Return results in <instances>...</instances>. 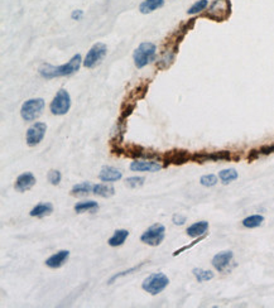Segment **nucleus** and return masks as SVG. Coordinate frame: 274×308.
Listing matches in <instances>:
<instances>
[{"label":"nucleus","instance_id":"14","mask_svg":"<svg viewBox=\"0 0 274 308\" xmlns=\"http://www.w3.org/2000/svg\"><path fill=\"white\" fill-rule=\"evenodd\" d=\"M36 184V177L32 172H26V173L21 174V176L17 178L16 184H14V189L18 192H26L28 190H31L32 187Z\"/></svg>","mask_w":274,"mask_h":308},{"label":"nucleus","instance_id":"28","mask_svg":"<svg viewBox=\"0 0 274 308\" xmlns=\"http://www.w3.org/2000/svg\"><path fill=\"white\" fill-rule=\"evenodd\" d=\"M192 273L198 283L208 282V280H211L213 278V273L211 272V270H205L201 269V268H195V269L192 270Z\"/></svg>","mask_w":274,"mask_h":308},{"label":"nucleus","instance_id":"22","mask_svg":"<svg viewBox=\"0 0 274 308\" xmlns=\"http://www.w3.org/2000/svg\"><path fill=\"white\" fill-rule=\"evenodd\" d=\"M92 189H94V186L90 182H82V183L75 184L72 187L71 195L72 196H86L90 192H92Z\"/></svg>","mask_w":274,"mask_h":308},{"label":"nucleus","instance_id":"15","mask_svg":"<svg viewBox=\"0 0 274 308\" xmlns=\"http://www.w3.org/2000/svg\"><path fill=\"white\" fill-rule=\"evenodd\" d=\"M163 168L162 164L153 161H135L130 164V169L134 172H158Z\"/></svg>","mask_w":274,"mask_h":308},{"label":"nucleus","instance_id":"31","mask_svg":"<svg viewBox=\"0 0 274 308\" xmlns=\"http://www.w3.org/2000/svg\"><path fill=\"white\" fill-rule=\"evenodd\" d=\"M200 183L205 187H212L217 183V177L215 174H206L200 178Z\"/></svg>","mask_w":274,"mask_h":308},{"label":"nucleus","instance_id":"24","mask_svg":"<svg viewBox=\"0 0 274 308\" xmlns=\"http://www.w3.org/2000/svg\"><path fill=\"white\" fill-rule=\"evenodd\" d=\"M92 192H94L96 196H101L106 199V197L114 196L115 190L113 186H107V184L99 183V184H95L94 189H92Z\"/></svg>","mask_w":274,"mask_h":308},{"label":"nucleus","instance_id":"35","mask_svg":"<svg viewBox=\"0 0 274 308\" xmlns=\"http://www.w3.org/2000/svg\"><path fill=\"white\" fill-rule=\"evenodd\" d=\"M259 152H260V154H263V156H268V154H271V153H274V144L263 145V147L259 149Z\"/></svg>","mask_w":274,"mask_h":308},{"label":"nucleus","instance_id":"1","mask_svg":"<svg viewBox=\"0 0 274 308\" xmlns=\"http://www.w3.org/2000/svg\"><path fill=\"white\" fill-rule=\"evenodd\" d=\"M82 64V57L81 54L77 53L70 59L67 64L62 65V66H52V65H42L39 67L38 72L41 75V77L46 80L56 79V77H64V76H70V75H74L75 72H77L81 67Z\"/></svg>","mask_w":274,"mask_h":308},{"label":"nucleus","instance_id":"11","mask_svg":"<svg viewBox=\"0 0 274 308\" xmlns=\"http://www.w3.org/2000/svg\"><path fill=\"white\" fill-rule=\"evenodd\" d=\"M181 39L182 38H178L176 39L175 42H170V43H168V48H166L165 51L162 52V56H160V58L158 59L157 62L158 69L166 70L168 69V67H171V65H172L173 61H175L176 54H177L178 44H180Z\"/></svg>","mask_w":274,"mask_h":308},{"label":"nucleus","instance_id":"34","mask_svg":"<svg viewBox=\"0 0 274 308\" xmlns=\"http://www.w3.org/2000/svg\"><path fill=\"white\" fill-rule=\"evenodd\" d=\"M205 236H206V235H203V236H200V237H196V240H195V241H192V242H191L190 245H185V247H182V248H181V249L176 250V252L173 253V257H177V255H180L181 253H183V252H185V250H188V249H191V248H193V247H195L196 244H198V242H200L201 240H203V239H205Z\"/></svg>","mask_w":274,"mask_h":308},{"label":"nucleus","instance_id":"26","mask_svg":"<svg viewBox=\"0 0 274 308\" xmlns=\"http://www.w3.org/2000/svg\"><path fill=\"white\" fill-rule=\"evenodd\" d=\"M238 177H239L238 172H236V169H234V168L224 169V171L218 172V178L221 179V182H223L224 184H228V183H230V182L236 181Z\"/></svg>","mask_w":274,"mask_h":308},{"label":"nucleus","instance_id":"17","mask_svg":"<svg viewBox=\"0 0 274 308\" xmlns=\"http://www.w3.org/2000/svg\"><path fill=\"white\" fill-rule=\"evenodd\" d=\"M122 177H123V173L119 171V169L114 168V167H110V166L104 167V168L100 171V174H99L100 181H102V182L119 181V179H122Z\"/></svg>","mask_w":274,"mask_h":308},{"label":"nucleus","instance_id":"38","mask_svg":"<svg viewBox=\"0 0 274 308\" xmlns=\"http://www.w3.org/2000/svg\"><path fill=\"white\" fill-rule=\"evenodd\" d=\"M71 18L74 19V21H81V19L84 18V12L80 11V9H77V11H74L71 13Z\"/></svg>","mask_w":274,"mask_h":308},{"label":"nucleus","instance_id":"30","mask_svg":"<svg viewBox=\"0 0 274 308\" xmlns=\"http://www.w3.org/2000/svg\"><path fill=\"white\" fill-rule=\"evenodd\" d=\"M144 177H129L125 181V184L129 189H138V187H142L144 184Z\"/></svg>","mask_w":274,"mask_h":308},{"label":"nucleus","instance_id":"3","mask_svg":"<svg viewBox=\"0 0 274 308\" xmlns=\"http://www.w3.org/2000/svg\"><path fill=\"white\" fill-rule=\"evenodd\" d=\"M170 284V279L165 273H153V274L148 275L142 283V288L148 292L149 294L155 295L158 293L163 292Z\"/></svg>","mask_w":274,"mask_h":308},{"label":"nucleus","instance_id":"2","mask_svg":"<svg viewBox=\"0 0 274 308\" xmlns=\"http://www.w3.org/2000/svg\"><path fill=\"white\" fill-rule=\"evenodd\" d=\"M157 54V47L154 43L150 42H143L139 44L137 49L133 53V59L137 69H143L147 65L152 64Z\"/></svg>","mask_w":274,"mask_h":308},{"label":"nucleus","instance_id":"4","mask_svg":"<svg viewBox=\"0 0 274 308\" xmlns=\"http://www.w3.org/2000/svg\"><path fill=\"white\" fill-rule=\"evenodd\" d=\"M230 0H213L206 13V17L215 22H224L230 17Z\"/></svg>","mask_w":274,"mask_h":308},{"label":"nucleus","instance_id":"33","mask_svg":"<svg viewBox=\"0 0 274 308\" xmlns=\"http://www.w3.org/2000/svg\"><path fill=\"white\" fill-rule=\"evenodd\" d=\"M143 265V263L140 265H138V267H134V268H130V269H128V270H124V272H122V273H118V274H115V275H113L112 278H110L109 279V282H107V284H112V283H114L115 280L117 279H119V278H122V277H124V275H127V274H130V273H133V272H135V270L137 269H139V267H142Z\"/></svg>","mask_w":274,"mask_h":308},{"label":"nucleus","instance_id":"36","mask_svg":"<svg viewBox=\"0 0 274 308\" xmlns=\"http://www.w3.org/2000/svg\"><path fill=\"white\" fill-rule=\"evenodd\" d=\"M172 221L175 225H180L181 226V225H183L186 222V216H183V215H181V214H176V215H173Z\"/></svg>","mask_w":274,"mask_h":308},{"label":"nucleus","instance_id":"5","mask_svg":"<svg viewBox=\"0 0 274 308\" xmlns=\"http://www.w3.org/2000/svg\"><path fill=\"white\" fill-rule=\"evenodd\" d=\"M44 109V100L38 97V99H31L27 100L21 109V115L23 120L26 121H33V120L38 119L42 115V111Z\"/></svg>","mask_w":274,"mask_h":308},{"label":"nucleus","instance_id":"9","mask_svg":"<svg viewBox=\"0 0 274 308\" xmlns=\"http://www.w3.org/2000/svg\"><path fill=\"white\" fill-rule=\"evenodd\" d=\"M107 53V47L104 43H95L94 46L90 48V51L87 52L86 57H85L84 66L86 69H94L97 64L102 61L105 56Z\"/></svg>","mask_w":274,"mask_h":308},{"label":"nucleus","instance_id":"16","mask_svg":"<svg viewBox=\"0 0 274 308\" xmlns=\"http://www.w3.org/2000/svg\"><path fill=\"white\" fill-rule=\"evenodd\" d=\"M69 258H70L69 250H60L59 253L51 255V257L46 260V265L47 267L52 268V269H57V268H61L62 265L69 260Z\"/></svg>","mask_w":274,"mask_h":308},{"label":"nucleus","instance_id":"12","mask_svg":"<svg viewBox=\"0 0 274 308\" xmlns=\"http://www.w3.org/2000/svg\"><path fill=\"white\" fill-rule=\"evenodd\" d=\"M192 159V156L187 150H182V149H175V150H170L163 156V167H167L170 164H176V166H181V164H185L187 162H190Z\"/></svg>","mask_w":274,"mask_h":308},{"label":"nucleus","instance_id":"19","mask_svg":"<svg viewBox=\"0 0 274 308\" xmlns=\"http://www.w3.org/2000/svg\"><path fill=\"white\" fill-rule=\"evenodd\" d=\"M52 212H53V205L49 204V202H43V204H38L37 206H34L29 215L32 217H44L51 215Z\"/></svg>","mask_w":274,"mask_h":308},{"label":"nucleus","instance_id":"32","mask_svg":"<svg viewBox=\"0 0 274 308\" xmlns=\"http://www.w3.org/2000/svg\"><path fill=\"white\" fill-rule=\"evenodd\" d=\"M47 178H48V181L51 182V184H53V186H57V184H60V182H61L62 179V174L60 171H56V169H52V171H49L48 176H47Z\"/></svg>","mask_w":274,"mask_h":308},{"label":"nucleus","instance_id":"21","mask_svg":"<svg viewBox=\"0 0 274 308\" xmlns=\"http://www.w3.org/2000/svg\"><path fill=\"white\" fill-rule=\"evenodd\" d=\"M128 236H129V231H128V230H125V229L117 230V231L114 232V235H113V236L107 240V244L113 248L120 247V245L124 244Z\"/></svg>","mask_w":274,"mask_h":308},{"label":"nucleus","instance_id":"8","mask_svg":"<svg viewBox=\"0 0 274 308\" xmlns=\"http://www.w3.org/2000/svg\"><path fill=\"white\" fill-rule=\"evenodd\" d=\"M233 156L229 150H218V152H201L192 154L191 161L196 163H206V162H220V161H231Z\"/></svg>","mask_w":274,"mask_h":308},{"label":"nucleus","instance_id":"20","mask_svg":"<svg viewBox=\"0 0 274 308\" xmlns=\"http://www.w3.org/2000/svg\"><path fill=\"white\" fill-rule=\"evenodd\" d=\"M163 6H165V0H144L139 6V11L142 14H149L162 8Z\"/></svg>","mask_w":274,"mask_h":308},{"label":"nucleus","instance_id":"29","mask_svg":"<svg viewBox=\"0 0 274 308\" xmlns=\"http://www.w3.org/2000/svg\"><path fill=\"white\" fill-rule=\"evenodd\" d=\"M208 6V0H197L192 7L187 11V14L190 16H195V14L201 13V12L205 11Z\"/></svg>","mask_w":274,"mask_h":308},{"label":"nucleus","instance_id":"27","mask_svg":"<svg viewBox=\"0 0 274 308\" xmlns=\"http://www.w3.org/2000/svg\"><path fill=\"white\" fill-rule=\"evenodd\" d=\"M148 86H149V82H143V84H140L139 86L135 87V89L133 90V91L130 92V95H129L130 100H133V102L135 104V101L143 99V97H144V95H145V92H147Z\"/></svg>","mask_w":274,"mask_h":308},{"label":"nucleus","instance_id":"13","mask_svg":"<svg viewBox=\"0 0 274 308\" xmlns=\"http://www.w3.org/2000/svg\"><path fill=\"white\" fill-rule=\"evenodd\" d=\"M234 254L233 252H230V250H226V252H221L218 253V254H216L215 257L212 258V265L213 268H215L217 272L223 273L225 272L226 268L229 267V264L231 263V260H233Z\"/></svg>","mask_w":274,"mask_h":308},{"label":"nucleus","instance_id":"7","mask_svg":"<svg viewBox=\"0 0 274 308\" xmlns=\"http://www.w3.org/2000/svg\"><path fill=\"white\" fill-rule=\"evenodd\" d=\"M165 236L166 227L162 224H154L143 232L140 240H142V242L150 245V247H158L165 240Z\"/></svg>","mask_w":274,"mask_h":308},{"label":"nucleus","instance_id":"10","mask_svg":"<svg viewBox=\"0 0 274 308\" xmlns=\"http://www.w3.org/2000/svg\"><path fill=\"white\" fill-rule=\"evenodd\" d=\"M46 132H47L46 122H41V121L34 122V124L27 130V134H26L27 144H28L29 147H36L37 144H39V143L43 140Z\"/></svg>","mask_w":274,"mask_h":308},{"label":"nucleus","instance_id":"23","mask_svg":"<svg viewBox=\"0 0 274 308\" xmlns=\"http://www.w3.org/2000/svg\"><path fill=\"white\" fill-rule=\"evenodd\" d=\"M74 209L77 214H82V212H95L96 210H99V205L95 201L77 202Z\"/></svg>","mask_w":274,"mask_h":308},{"label":"nucleus","instance_id":"6","mask_svg":"<svg viewBox=\"0 0 274 308\" xmlns=\"http://www.w3.org/2000/svg\"><path fill=\"white\" fill-rule=\"evenodd\" d=\"M70 107H71V96L65 89H61L57 91L56 96L53 97L51 102L49 110L53 115H65L69 112Z\"/></svg>","mask_w":274,"mask_h":308},{"label":"nucleus","instance_id":"37","mask_svg":"<svg viewBox=\"0 0 274 308\" xmlns=\"http://www.w3.org/2000/svg\"><path fill=\"white\" fill-rule=\"evenodd\" d=\"M259 156H260V152H259V149H251L250 152H249V156H248V162H253L255 161V159L259 158Z\"/></svg>","mask_w":274,"mask_h":308},{"label":"nucleus","instance_id":"18","mask_svg":"<svg viewBox=\"0 0 274 308\" xmlns=\"http://www.w3.org/2000/svg\"><path fill=\"white\" fill-rule=\"evenodd\" d=\"M208 230V222L207 221H198L195 222L193 225H191L190 227H187L186 232H187L188 236L191 237H200L206 235V231Z\"/></svg>","mask_w":274,"mask_h":308},{"label":"nucleus","instance_id":"25","mask_svg":"<svg viewBox=\"0 0 274 308\" xmlns=\"http://www.w3.org/2000/svg\"><path fill=\"white\" fill-rule=\"evenodd\" d=\"M264 222V216L261 215H251L243 220V226L246 229H255L259 227Z\"/></svg>","mask_w":274,"mask_h":308}]
</instances>
